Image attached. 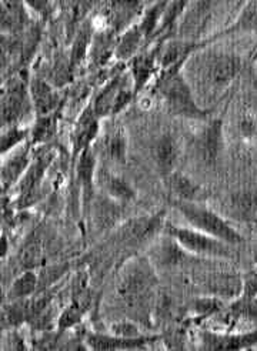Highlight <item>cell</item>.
Listing matches in <instances>:
<instances>
[{
    "instance_id": "obj_6",
    "label": "cell",
    "mask_w": 257,
    "mask_h": 351,
    "mask_svg": "<svg viewBox=\"0 0 257 351\" xmlns=\"http://www.w3.org/2000/svg\"><path fill=\"white\" fill-rule=\"evenodd\" d=\"M29 79L23 75H14L2 87V129L23 125L29 113H33L29 92Z\"/></svg>"
},
{
    "instance_id": "obj_27",
    "label": "cell",
    "mask_w": 257,
    "mask_h": 351,
    "mask_svg": "<svg viewBox=\"0 0 257 351\" xmlns=\"http://www.w3.org/2000/svg\"><path fill=\"white\" fill-rule=\"evenodd\" d=\"M145 45H146V39H145L143 30L139 22H136L123 33L119 34L116 49H114V58L119 62H130L132 59H134L137 55H139L140 51H143Z\"/></svg>"
},
{
    "instance_id": "obj_28",
    "label": "cell",
    "mask_w": 257,
    "mask_h": 351,
    "mask_svg": "<svg viewBox=\"0 0 257 351\" xmlns=\"http://www.w3.org/2000/svg\"><path fill=\"white\" fill-rule=\"evenodd\" d=\"M125 73L126 72H119L113 75L99 90L95 100L92 101V108L100 120L112 116L117 93L120 90V87H122L125 79Z\"/></svg>"
},
{
    "instance_id": "obj_16",
    "label": "cell",
    "mask_w": 257,
    "mask_h": 351,
    "mask_svg": "<svg viewBox=\"0 0 257 351\" xmlns=\"http://www.w3.org/2000/svg\"><path fill=\"white\" fill-rule=\"evenodd\" d=\"M243 33H257V0H250L246 2L238 12L234 22H232L225 29H221L209 38L201 39L196 43V50L210 47L215 42L225 39L229 36H234V34H243Z\"/></svg>"
},
{
    "instance_id": "obj_36",
    "label": "cell",
    "mask_w": 257,
    "mask_h": 351,
    "mask_svg": "<svg viewBox=\"0 0 257 351\" xmlns=\"http://www.w3.org/2000/svg\"><path fill=\"white\" fill-rule=\"evenodd\" d=\"M110 332L114 336L119 337H126V339H136V337H142L140 328L137 327L133 322H117L110 326Z\"/></svg>"
},
{
    "instance_id": "obj_1",
    "label": "cell",
    "mask_w": 257,
    "mask_h": 351,
    "mask_svg": "<svg viewBox=\"0 0 257 351\" xmlns=\"http://www.w3.org/2000/svg\"><path fill=\"white\" fill-rule=\"evenodd\" d=\"M242 69L243 59L238 55L210 46L196 50L187 59L183 73L200 106L213 110L212 104L225 96Z\"/></svg>"
},
{
    "instance_id": "obj_4",
    "label": "cell",
    "mask_w": 257,
    "mask_h": 351,
    "mask_svg": "<svg viewBox=\"0 0 257 351\" xmlns=\"http://www.w3.org/2000/svg\"><path fill=\"white\" fill-rule=\"evenodd\" d=\"M171 206L184 217L191 227L201 233L216 237L232 245L242 244L245 241V237L233 226H230L225 217L203 203L171 200Z\"/></svg>"
},
{
    "instance_id": "obj_37",
    "label": "cell",
    "mask_w": 257,
    "mask_h": 351,
    "mask_svg": "<svg viewBox=\"0 0 257 351\" xmlns=\"http://www.w3.org/2000/svg\"><path fill=\"white\" fill-rule=\"evenodd\" d=\"M9 331V336H8V346L6 348L9 350H25L27 348V346L23 343V339L22 336L19 335V332L16 331V328H12V330H8Z\"/></svg>"
},
{
    "instance_id": "obj_21",
    "label": "cell",
    "mask_w": 257,
    "mask_h": 351,
    "mask_svg": "<svg viewBox=\"0 0 257 351\" xmlns=\"http://www.w3.org/2000/svg\"><path fill=\"white\" fill-rule=\"evenodd\" d=\"M179 156V142L173 134L164 133L160 137H158L153 146V159L163 180H166L171 173L176 171Z\"/></svg>"
},
{
    "instance_id": "obj_12",
    "label": "cell",
    "mask_w": 257,
    "mask_h": 351,
    "mask_svg": "<svg viewBox=\"0 0 257 351\" xmlns=\"http://www.w3.org/2000/svg\"><path fill=\"white\" fill-rule=\"evenodd\" d=\"M76 180L77 187L80 190V199H82V207L86 217H90L92 212V203L96 197V154L93 147L86 150L76 162Z\"/></svg>"
},
{
    "instance_id": "obj_2",
    "label": "cell",
    "mask_w": 257,
    "mask_h": 351,
    "mask_svg": "<svg viewBox=\"0 0 257 351\" xmlns=\"http://www.w3.org/2000/svg\"><path fill=\"white\" fill-rule=\"evenodd\" d=\"M187 60L178 63L176 66L160 70L158 77L154 79V93L164 103L167 112L173 116L206 121L212 116L210 109L201 108L196 96L188 84L183 67Z\"/></svg>"
},
{
    "instance_id": "obj_29",
    "label": "cell",
    "mask_w": 257,
    "mask_h": 351,
    "mask_svg": "<svg viewBox=\"0 0 257 351\" xmlns=\"http://www.w3.org/2000/svg\"><path fill=\"white\" fill-rule=\"evenodd\" d=\"M40 289V276L39 273L30 269L23 270L21 276L14 278V282L10 285L8 293H6V302H14V300H25V298H30L36 294Z\"/></svg>"
},
{
    "instance_id": "obj_24",
    "label": "cell",
    "mask_w": 257,
    "mask_h": 351,
    "mask_svg": "<svg viewBox=\"0 0 257 351\" xmlns=\"http://www.w3.org/2000/svg\"><path fill=\"white\" fill-rule=\"evenodd\" d=\"M96 183L105 193V196L120 204L130 203L136 199V191L123 178L112 173L110 170L101 167L97 170Z\"/></svg>"
},
{
    "instance_id": "obj_10",
    "label": "cell",
    "mask_w": 257,
    "mask_h": 351,
    "mask_svg": "<svg viewBox=\"0 0 257 351\" xmlns=\"http://www.w3.org/2000/svg\"><path fill=\"white\" fill-rule=\"evenodd\" d=\"M162 45H163V40L154 42L149 49H143V51H140L139 55L130 60L127 72L132 77L136 96L139 95L143 89H146V86L153 79L158 77L160 72L159 55H160Z\"/></svg>"
},
{
    "instance_id": "obj_17",
    "label": "cell",
    "mask_w": 257,
    "mask_h": 351,
    "mask_svg": "<svg viewBox=\"0 0 257 351\" xmlns=\"http://www.w3.org/2000/svg\"><path fill=\"white\" fill-rule=\"evenodd\" d=\"M33 157H34V153L30 142L10 152L9 154H6V157L3 156L2 171H0L3 191H9L17 186V183L21 182L26 170L29 169Z\"/></svg>"
},
{
    "instance_id": "obj_14",
    "label": "cell",
    "mask_w": 257,
    "mask_h": 351,
    "mask_svg": "<svg viewBox=\"0 0 257 351\" xmlns=\"http://www.w3.org/2000/svg\"><path fill=\"white\" fill-rule=\"evenodd\" d=\"M29 92L34 116L45 117L59 113L63 96L56 86L45 79L32 77L29 82Z\"/></svg>"
},
{
    "instance_id": "obj_3",
    "label": "cell",
    "mask_w": 257,
    "mask_h": 351,
    "mask_svg": "<svg viewBox=\"0 0 257 351\" xmlns=\"http://www.w3.org/2000/svg\"><path fill=\"white\" fill-rule=\"evenodd\" d=\"M154 269L156 267L151 261L145 257H137L127 263L117 286V294L127 308L133 311L147 308L151 290L158 283Z\"/></svg>"
},
{
    "instance_id": "obj_32",
    "label": "cell",
    "mask_w": 257,
    "mask_h": 351,
    "mask_svg": "<svg viewBox=\"0 0 257 351\" xmlns=\"http://www.w3.org/2000/svg\"><path fill=\"white\" fill-rule=\"evenodd\" d=\"M58 120H59V113L34 119V123L30 129V140H29L33 147L43 146L53 138V136L58 132Z\"/></svg>"
},
{
    "instance_id": "obj_25",
    "label": "cell",
    "mask_w": 257,
    "mask_h": 351,
    "mask_svg": "<svg viewBox=\"0 0 257 351\" xmlns=\"http://www.w3.org/2000/svg\"><path fill=\"white\" fill-rule=\"evenodd\" d=\"M95 33H96L95 21L86 19L73 36L71 53H69V63H71V69H72L73 73L90 55V49H92Z\"/></svg>"
},
{
    "instance_id": "obj_18",
    "label": "cell",
    "mask_w": 257,
    "mask_h": 351,
    "mask_svg": "<svg viewBox=\"0 0 257 351\" xmlns=\"http://www.w3.org/2000/svg\"><path fill=\"white\" fill-rule=\"evenodd\" d=\"M90 302H92V294L88 289V283H86L84 277H80L71 303H69L63 308V311L59 314L58 323H56L58 331L63 332L69 328L77 326L82 322L86 311L89 310Z\"/></svg>"
},
{
    "instance_id": "obj_8",
    "label": "cell",
    "mask_w": 257,
    "mask_h": 351,
    "mask_svg": "<svg viewBox=\"0 0 257 351\" xmlns=\"http://www.w3.org/2000/svg\"><path fill=\"white\" fill-rule=\"evenodd\" d=\"M193 147L197 159L208 167H215L225 149V133H223V120L212 119L195 136Z\"/></svg>"
},
{
    "instance_id": "obj_39",
    "label": "cell",
    "mask_w": 257,
    "mask_h": 351,
    "mask_svg": "<svg viewBox=\"0 0 257 351\" xmlns=\"http://www.w3.org/2000/svg\"><path fill=\"white\" fill-rule=\"evenodd\" d=\"M250 59H252L253 64H254V66H256V69H257V43L254 45V47H253V50H252V53H250Z\"/></svg>"
},
{
    "instance_id": "obj_34",
    "label": "cell",
    "mask_w": 257,
    "mask_h": 351,
    "mask_svg": "<svg viewBox=\"0 0 257 351\" xmlns=\"http://www.w3.org/2000/svg\"><path fill=\"white\" fill-rule=\"evenodd\" d=\"M105 154L112 163L125 165L127 154V140L122 126H117L106 138Z\"/></svg>"
},
{
    "instance_id": "obj_31",
    "label": "cell",
    "mask_w": 257,
    "mask_h": 351,
    "mask_svg": "<svg viewBox=\"0 0 257 351\" xmlns=\"http://www.w3.org/2000/svg\"><path fill=\"white\" fill-rule=\"evenodd\" d=\"M166 6H167V2H154V3H150L145 8V10L140 16L139 25L143 30L146 45L153 43L154 36H156V32L160 26Z\"/></svg>"
},
{
    "instance_id": "obj_33",
    "label": "cell",
    "mask_w": 257,
    "mask_h": 351,
    "mask_svg": "<svg viewBox=\"0 0 257 351\" xmlns=\"http://www.w3.org/2000/svg\"><path fill=\"white\" fill-rule=\"evenodd\" d=\"M29 323V298L14 300L3 304L2 308V327L3 330L19 328L22 324Z\"/></svg>"
},
{
    "instance_id": "obj_9",
    "label": "cell",
    "mask_w": 257,
    "mask_h": 351,
    "mask_svg": "<svg viewBox=\"0 0 257 351\" xmlns=\"http://www.w3.org/2000/svg\"><path fill=\"white\" fill-rule=\"evenodd\" d=\"M166 213L158 212L154 215H146L133 217L120 226L117 237L120 241L127 244H142L156 239L164 230Z\"/></svg>"
},
{
    "instance_id": "obj_35",
    "label": "cell",
    "mask_w": 257,
    "mask_h": 351,
    "mask_svg": "<svg viewBox=\"0 0 257 351\" xmlns=\"http://www.w3.org/2000/svg\"><path fill=\"white\" fill-rule=\"evenodd\" d=\"M30 129L32 128L23 125L2 129V136H0V153L2 156H6L27 143L30 140Z\"/></svg>"
},
{
    "instance_id": "obj_23",
    "label": "cell",
    "mask_w": 257,
    "mask_h": 351,
    "mask_svg": "<svg viewBox=\"0 0 257 351\" xmlns=\"http://www.w3.org/2000/svg\"><path fill=\"white\" fill-rule=\"evenodd\" d=\"M0 23H2V33L3 36H13V34H19L29 27L30 16L29 8L23 2H17V0H2L0 2Z\"/></svg>"
},
{
    "instance_id": "obj_19",
    "label": "cell",
    "mask_w": 257,
    "mask_h": 351,
    "mask_svg": "<svg viewBox=\"0 0 257 351\" xmlns=\"http://www.w3.org/2000/svg\"><path fill=\"white\" fill-rule=\"evenodd\" d=\"M50 241V234L43 227H38L36 230H33L26 241L22 244L19 254H17L21 267L23 270L39 267L49 254Z\"/></svg>"
},
{
    "instance_id": "obj_26",
    "label": "cell",
    "mask_w": 257,
    "mask_h": 351,
    "mask_svg": "<svg viewBox=\"0 0 257 351\" xmlns=\"http://www.w3.org/2000/svg\"><path fill=\"white\" fill-rule=\"evenodd\" d=\"M188 254L182 245L167 234L153 244L150 249V261L154 267H171L178 266L179 263Z\"/></svg>"
},
{
    "instance_id": "obj_38",
    "label": "cell",
    "mask_w": 257,
    "mask_h": 351,
    "mask_svg": "<svg viewBox=\"0 0 257 351\" xmlns=\"http://www.w3.org/2000/svg\"><path fill=\"white\" fill-rule=\"evenodd\" d=\"M238 126L245 136H252L256 130V123H254L253 117H250V116H245L242 120H240Z\"/></svg>"
},
{
    "instance_id": "obj_5",
    "label": "cell",
    "mask_w": 257,
    "mask_h": 351,
    "mask_svg": "<svg viewBox=\"0 0 257 351\" xmlns=\"http://www.w3.org/2000/svg\"><path fill=\"white\" fill-rule=\"evenodd\" d=\"M163 233L173 237L182 247L192 256L220 260H232L236 257V253L233 252L234 245L228 244L206 233H201L193 229V227L175 226L166 221Z\"/></svg>"
},
{
    "instance_id": "obj_11",
    "label": "cell",
    "mask_w": 257,
    "mask_h": 351,
    "mask_svg": "<svg viewBox=\"0 0 257 351\" xmlns=\"http://www.w3.org/2000/svg\"><path fill=\"white\" fill-rule=\"evenodd\" d=\"M100 132V119L96 116L92 103L79 114L72 136V160L76 165L79 157L93 147Z\"/></svg>"
},
{
    "instance_id": "obj_30",
    "label": "cell",
    "mask_w": 257,
    "mask_h": 351,
    "mask_svg": "<svg viewBox=\"0 0 257 351\" xmlns=\"http://www.w3.org/2000/svg\"><path fill=\"white\" fill-rule=\"evenodd\" d=\"M119 34L110 29L97 30L95 33L92 49H90V60L95 66L106 64L110 56H114V49Z\"/></svg>"
},
{
    "instance_id": "obj_7",
    "label": "cell",
    "mask_w": 257,
    "mask_h": 351,
    "mask_svg": "<svg viewBox=\"0 0 257 351\" xmlns=\"http://www.w3.org/2000/svg\"><path fill=\"white\" fill-rule=\"evenodd\" d=\"M55 157V149H43L42 152L34 154L25 176L14 187L17 208H27L40 199L42 184Z\"/></svg>"
},
{
    "instance_id": "obj_15",
    "label": "cell",
    "mask_w": 257,
    "mask_h": 351,
    "mask_svg": "<svg viewBox=\"0 0 257 351\" xmlns=\"http://www.w3.org/2000/svg\"><path fill=\"white\" fill-rule=\"evenodd\" d=\"M213 6V2H188L178 27V39L197 43L200 33L208 26Z\"/></svg>"
},
{
    "instance_id": "obj_20",
    "label": "cell",
    "mask_w": 257,
    "mask_h": 351,
    "mask_svg": "<svg viewBox=\"0 0 257 351\" xmlns=\"http://www.w3.org/2000/svg\"><path fill=\"white\" fill-rule=\"evenodd\" d=\"M158 336H142L136 339L119 337L105 332H88L84 336V346L89 350H143L150 343L156 341Z\"/></svg>"
},
{
    "instance_id": "obj_22",
    "label": "cell",
    "mask_w": 257,
    "mask_h": 351,
    "mask_svg": "<svg viewBox=\"0 0 257 351\" xmlns=\"http://www.w3.org/2000/svg\"><path fill=\"white\" fill-rule=\"evenodd\" d=\"M164 183L171 197H173L171 200L203 203L208 199V191H206V189L182 171L176 170L171 173L164 180Z\"/></svg>"
},
{
    "instance_id": "obj_13",
    "label": "cell",
    "mask_w": 257,
    "mask_h": 351,
    "mask_svg": "<svg viewBox=\"0 0 257 351\" xmlns=\"http://www.w3.org/2000/svg\"><path fill=\"white\" fill-rule=\"evenodd\" d=\"M199 347L201 350H247L257 346V330L247 332H215L203 330L199 332Z\"/></svg>"
}]
</instances>
